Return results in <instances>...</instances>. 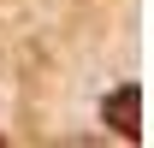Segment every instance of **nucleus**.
Masks as SVG:
<instances>
[{
  "label": "nucleus",
  "instance_id": "nucleus-1",
  "mask_svg": "<svg viewBox=\"0 0 154 148\" xmlns=\"http://www.w3.org/2000/svg\"><path fill=\"white\" fill-rule=\"evenodd\" d=\"M136 113H142V95H136V89H119L113 101H107V125H113L125 142H136V136H142V119H136Z\"/></svg>",
  "mask_w": 154,
  "mask_h": 148
}]
</instances>
